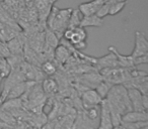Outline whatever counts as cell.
<instances>
[{"instance_id":"6da1fadb","label":"cell","mask_w":148,"mask_h":129,"mask_svg":"<svg viewBox=\"0 0 148 129\" xmlns=\"http://www.w3.org/2000/svg\"><path fill=\"white\" fill-rule=\"evenodd\" d=\"M99 127L97 129H114L113 121H112L111 112H110L109 104L106 99L99 104Z\"/></svg>"},{"instance_id":"e0dca14e","label":"cell","mask_w":148,"mask_h":129,"mask_svg":"<svg viewBox=\"0 0 148 129\" xmlns=\"http://www.w3.org/2000/svg\"><path fill=\"white\" fill-rule=\"evenodd\" d=\"M113 86H114L113 84H111V83L108 82V81L103 80L95 87V91H97V93L99 95V97H101V99H106V97L108 96L110 90H111Z\"/></svg>"},{"instance_id":"f546056e","label":"cell","mask_w":148,"mask_h":129,"mask_svg":"<svg viewBox=\"0 0 148 129\" xmlns=\"http://www.w3.org/2000/svg\"><path fill=\"white\" fill-rule=\"evenodd\" d=\"M0 43H2V41H0Z\"/></svg>"},{"instance_id":"8fae6325","label":"cell","mask_w":148,"mask_h":129,"mask_svg":"<svg viewBox=\"0 0 148 129\" xmlns=\"http://www.w3.org/2000/svg\"><path fill=\"white\" fill-rule=\"evenodd\" d=\"M71 55V51L69 49L65 47V45L60 43L55 49H54V57H55L56 61L60 63H64L68 61L69 57Z\"/></svg>"},{"instance_id":"d6986e66","label":"cell","mask_w":148,"mask_h":129,"mask_svg":"<svg viewBox=\"0 0 148 129\" xmlns=\"http://www.w3.org/2000/svg\"><path fill=\"white\" fill-rule=\"evenodd\" d=\"M42 71L45 73L48 76H51V75H54L57 71V67L52 63L51 61H46L42 63Z\"/></svg>"},{"instance_id":"9c48e42d","label":"cell","mask_w":148,"mask_h":129,"mask_svg":"<svg viewBox=\"0 0 148 129\" xmlns=\"http://www.w3.org/2000/svg\"><path fill=\"white\" fill-rule=\"evenodd\" d=\"M6 45L8 47L10 55H23V43L21 39L18 38V36L14 37V38L10 39L9 41L6 43Z\"/></svg>"},{"instance_id":"2e32d148","label":"cell","mask_w":148,"mask_h":129,"mask_svg":"<svg viewBox=\"0 0 148 129\" xmlns=\"http://www.w3.org/2000/svg\"><path fill=\"white\" fill-rule=\"evenodd\" d=\"M42 90L46 94H54L57 92L58 90V85L54 79L47 78L43 81L42 84Z\"/></svg>"},{"instance_id":"52a82bcc","label":"cell","mask_w":148,"mask_h":129,"mask_svg":"<svg viewBox=\"0 0 148 129\" xmlns=\"http://www.w3.org/2000/svg\"><path fill=\"white\" fill-rule=\"evenodd\" d=\"M148 121L147 112H138V111H129L122 116L121 123H133Z\"/></svg>"},{"instance_id":"d4e9b609","label":"cell","mask_w":148,"mask_h":129,"mask_svg":"<svg viewBox=\"0 0 148 129\" xmlns=\"http://www.w3.org/2000/svg\"><path fill=\"white\" fill-rule=\"evenodd\" d=\"M86 45H87L86 41H80V43H76V45H72V47H73V49H77V51H82V49H86Z\"/></svg>"},{"instance_id":"277c9868","label":"cell","mask_w":148,"mask_h":129,"mask_svg":"<svg viewBox=\"0 0 148 129\" xmlns=\"http://www.w3.org/2000/svg\"><path fill=\"white\" fill-rule=\"evenodd\" d=\"M35 84H36V82H33V81H23V82L18 83V84L15 85V86L9 91V93L7 94L5 100L21 98V97L23 96Z\"/></svg>"},{"instance_id":"4fadbf2b","label":"cell","mask_w":148,"mask_h":129,"mask_svg":"<svg viewBox=\"0 0 148 129\" xmlns=\"http://www.w3.org/2000/svg\"><path fill=\"white\" fill-rule=\"evenodd\" d=\"M87 38V33L85 28L83 27H76V28L73 29V34H72L71 38L68 43L71 45H76V43H80V41H86Z\"/></svg>"},{"instance_id":"9a60e30c","label":"cell","mask_w":148,"mask_h":129,"mask_svg":"<svg viewBox=\"0 0 148 129\" xmlns=\"http://www.w3.org/2000/svg\"><path fill=\"white\" fill-rule=\"evenodd\" d=\"M82 14L79 12L78 9H73L71 12V15H70L69 21H68L67 28L74 29L76 28V27H79L81 20H82Z\"/></svg>"},{"instance_id":"5b68a950","label":"cell","mask_w":148,"mask_h":129,"mask_svg":"<svg viewBox=\"0 0 148 129\" xmlns=\"http://www.w3.org/2000/svg\"><path fill=\"white\" fill-rule=\"evenodd\" d=\"M127 94L128 98L131 103V107L133 111H138V112H147L144 109L143 104H142V98L143 95L135 88H130L127 89Z\"/></svg>"},{"instance_id":"30bf717a","label":"cell","mask_w":148,"mask_h":129,"mask_svg":"<svg viewBox=\"0 0 148 129\" xmlns=\"http://www.w3.org/2000/svg\"><path fill=\"white\" fill-rule=\"evenodd\" d=\"M103 24V19L97 16V14L89 15V16H83L80 22V27L86 28V27H101Z\"/></svg>"},{"instance_id":"ac0fdd59","label":"cell","mask_w":148,"mask_h":129,"mask_svg":"<svg viewBox=\"0 0 148 129\" xmlns=\"http://www.w3.org/2000/svg\"><path fill=\"white\" fill-rule=\"evenodd\" d=\"M109 3V2H107ZM127 2H116V3H109L110 5V11H109V15L114 16V15L120 13L124 8H125Z\"/></svg>"},{"instance_id":"3957f363","label":"cell","mask_w":148,"mask_h":129,"mask_svg":"<svg viewBox=\"0 0 148 129\" xmlns=\"http://www.w3.org/2000/svg\"><path fill=\"white\" fill-rule=\"evenodd\" d=\"M82 99V105L83 109H88L91 107H97L99 106L101 102L103 99L99 97V95L97 93V91L93 89H88V90L84 91L81 96Z\"/></svg>"},{"instance_id":"5bb4252c","label":"cell","mask_w":148,"mask_h":129,"mask_svg":"<svg viewBox=\"0 0 148 129\" xmlns=\"http://www.w3.org/2000/svg\"><path fill=\"white\" fill-rule=\"evenodd\" d=\"M21 107H23V100H21V98L10 99V100H5L3 102V104H1V110H4V111L18 110Z\"/></svg>"},{"instance_id":"603a6c76","label":"cell","mask_w":148,"mask_h":129,"mask_svg":"<svg viewBox=\"0 0 148 129\" xmlns=\"http://www.w3.org/2000/svg\"><path fill=\"white\" fill-rule=\"evenodd\" d=\"M9 57H10V51H9L6 43H0V57L6 59Z\"/></svg>"},{"instance_id":"484cf974","label":"cell","mask_w":148,"mask_h":129,"mask_svg":"<svg viewBox=\"0 0 148 129\" xmlns=\"http://www.w3.org/2000/svg\"><path fill=\"white\" fill-rule=\"evenodd\" d=\"M140 129H148V126H145V127H142V128H140Z\"/></svg>"},{"instance_id":"4316f807","label":"cell","mask_w":148,"mask_h":129,"mask_svg":"<svg viewBox=\"0 0 148 129\" xmlns=\"http://www.w3.org/2000/svg\"><path fill=\"white\" fill-rule=\"evenodd\" d=\"M51 1H52V3H55L56 1H57V0H51Z\"/></svg>"},{"instance_id":"ba28073f","label":"cell","mask_w":148,"mask_h":129,"mask_svg":"<svg viewBox=\"0 0 148 129\" xmlns=\"http://www.w3.org/2000/svg\"><path fill=\"white\" fill-rule=\"evenodd\" d=\"M109 51L115 55L118 65H120L121 67H123V68H132V67H135L134 66V59L131 55H121V53L116 49V47H110Z\"/></svg>"},{"instance_id":"cb8c5ba5","label":"cell","mask_w":148,"mask_h":129,"mask_svg":"<svg viewBox=\"0 0 148 129\" xmlns=\"http://www.w3.org/2000/svg\"><path fill=\"white\" fill-rule=\"evenodd\" d=\"M148 55H142V57H134V66H138V65H145L148 63V59H147Z\"/></svg>"},{"instance_id":"7a4b0ae2","label":"cell","mask_w":148,"mask_h":129,"mask_svg":"<svg viewBox=\"0 0 148 129\" xmlns=\"http://www.w3.org/2000/svg\"><path fill=\"white\" fill-rule=\"evenodd\" d=\"M148 55V41L145 34L141 31H136L135 32V47L132 51V57H138L142 55Z\"/></svg>"},{"instance_id":"ffe728a7","label":"cell","mask_w":148,"mask_h":129,"mask_svg":"<svg viewBox=\"0 0 148 129\" xmlns=\"http://www.w3.org/2000/svg\"><path fill=\"white\" fill-rule=\"evenodd\" d=\"M11 73V68L9 66L8 61L5 59H2V61H0V75L1 78H6L8 77V75Z\"/></svg>"},{"instance_id":"83f0119b","label":"cell","mask_w":148,"mask_h":129,"mask_svg":"<svg viewBox=\"0 0 148 129\" xmlns=\"http://www.w3.org/2000/svg\"><path fill=\"white\" fill-rule=\"evenodd\" d=\"M0 98H1V86H0Z\"/></svg>"},{"instance_id":"8992f818","label":"cell","mask_w":148,"mask_h":129,"mask_svg":"<svg viewBox=\"0 0 148 129\" xmlns=\"http://www.w3.org/2000/svg\"><path fill=\"white\" fill-rule=\"evenodd\" d=\"M103 3H105L103 0H91L88 2H83L79 4L77 9L82 14V16H89V15L95 14Z\"/></svg>"},{"instance_id":"44dd1931","label":"cell","mask_w":148,"mask_h":129,"mask_svg":"<svg viewBox=\"0 0 148 129\" xmlns=\"http://www.w3.org/2000/svg\"><path fill=\"white\" fill-rule=\"evenodd\" d=\"M121 126L125 129H140L142 127L148 126V121L144 122H133V123H121Z\"/></svg>"},{"instance_id":"7c38bea8","label":"cell","mask_w":148,"mask_h":129,"mask_svg":"<svg viewBox=\"0 0 148 129\" xmlns=\"http://www.w3.org/2000/svg\"><path fill=\"white\" fill-rule=\"evenodd\" d=\"M60 41L59 37L51 30V29L47 28L45 31V36H44V43H45L46 47H49L51 49H55L58 45H60Z\"/></svg>"},{"instance_id":"f1b7e54d","label":"cell","mask_w":148,"mask_h":129,"mask_svg":"<svg viewBox=\"0 0 148 129\" xmlns=\"http://www.w3.org/2000/svg\"><path fill=\"white\" fill-rule=\"evenodd\" d=\"M109 1H110V0H103V2H105V3L106 2H109Z\"/></svg>"},{"instance_id":"7402d4cb","label":"cell","mask_w":148,"mask_h":129,"mask_svg":"<svg viewBox=\"0 0 148 129\" xmlns=\"http://www.w3.org/2000/svg\"><path fill=\"white\" fill-rule=\"evenodd\" d=\"M109 11H110L109 3H103V4L101 6V8L97 10V12L95 13V14H97V16H99V18L103 19L106 16H108V15H109Z\"/></svg>"}]
</instances>
